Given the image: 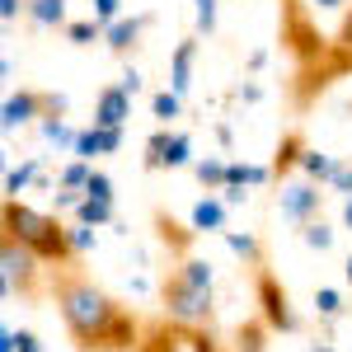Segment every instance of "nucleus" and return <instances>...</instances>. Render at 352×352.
<instances>
[{"mask_svg": "<svg viewBox=\"0 0 352 352\" xmlns=\"http://www.w3.org/2000/svg\"><path fill=\"white\" fill-rule=\"evenodd\" d=\"M47 296L80 352H141L146 329L118 296H109L80 263L47 268Z\"/></svg>", "mask_w": 352, "mask_h": 352, "instance_id": "f257e3e1", "label": "nucleus"}, {"mask_svg": "<svg viewBox=\"0 0 352 352\" xmlns=\"http://www.w3.org/2000/svg\"><path fill=\"white\" fill-rule=\"evenodd\" d=\"M164 320L179 329H212L217 324V296H212V263L207 258H184L164 272L160 282Z\"/></svg>", "mask_w": 352, "mask_h": 352, "instance_id": "f03ea898", "label": "nucleus"}, {"mask_svg": "<svg viewBox=\"0 0 352 352\" xmlns=\"http://www.w3.org/2000/svg\"><path fill=\"white\" fill-rule=\"evenodd\" d=\"M0 221H5V235L19 240L33 258H43V263H52V268L80 263V254H76V244H71V226H61V217H52V212H38V207L19 202V197H5Z\"/></svg>", "mask_w": 352, "mask_h": 352, "instance_id": "7ed1b4c3", "label": "nucleus"}, {"mask_svg": "<svg viewBox=\"0 0 352 352\" xmlns=\"http://www.w3.org/2000/svg\"><path fill=\"white\" fill-rule=\"evenodd\" d=\"M277 5H282V10H277V38H282V47L296 61V76L320 71L329 61V52H333V38L320 33L315 5H310V0H277Z\"/></svg>", "mask_w": 352, "mask_h": 352, "instance_id": "20e7f679", "label": "nucleus"}, {"mask_svg": "<svg viewBox=\"0 0 352 352\" xmlns=\"http://www.w3.org/2000/svg\"><path fill=\"white\" fill-rule=\"evenodd\" d=\"M43 258H33L19 240L0 235V292L5 296H19V300H38L43 287H47V272L38 268Z\"/></svg>", "mask_w": 352, "mask_h": 352, "instance_id": "39448f33", "label": "nucleus"}, {"mask_svg": "<svg viewBox=\"0 0 352 352\" xmlns=\"http://www.w3.org/2000/svg\"><path fill=\"white\" fill-rule=\"evenodd\" d=\"M254 305H258V320L272 329V333H296L300 329V315L292 310V292L282 287V277L263 263L254 268Z\"/></svg>", "mask_w": 352, "mask_h": 352, "instance_id": "423d86ee", "label": "nucleus"}, {"mask_svg": "<svg viewBox=\"0 0 352 352\" xmlns=\"http://www.w3.org/2000/svg\"><path fill=\"white\" fill-rule=\"evenodd\" d=\"M43 122V118H66V99L52 94V89H19V94H10L5 99V109H0V127L5 132H19L28 122Z\"/></svg>", "mask_w": 352, "mask_h": 352, "instance_id": "0eeeda50", "label": "nucleus"}, {"mask_svg": "<svg viewBox=\"0 0 352 352\" xmlns=\"http://www.w3.org/2000/svg\"><path fill=\"white\" fill-rule=\"evenodd\" d=\"M277 207H282V217H287V221L310 226V221H320L324 192H320V184H310V179H300V184H282V192H277Z\"/></svg>", "mask_w": 352, "mask_h": 352, "instance_id": "6e6552de", "label": "nucleus"}, {"mask_svg": "<svg viewBox=\"0 0 352 352\" xmlns=\"http://www.w3.org/2000/svg\"><path fill=\"white\" fill-rule=\"evenodd\" d=\"M132 118V94L122 85H104L99 99H94V127H109V132H122V122Z\"/></svg>", "mask_w": 352, "mask_h": 352, "instance_id": "1a4fd4ad", "label": "nucleus"}, {"mask_svg": "<svg viewBox=\"0 0 352 352\" xmlns=\"http://www.w3.org/2000/svg\"><path fill=\"white\" fill-rule=\"evenodd\" d=\"M122 146V132H109V127H80V136H76V160L94 164V155H113Z\"/></svg>", "mask_w": 352, "mask_h": 352, "instance_id": "9d476101", "label": "nucleus"}, {"mask_svg": "<svg viewBox=\"0 0 352 352\" xmlns=\"http://www.w3.org/2000/svg\"><path fill=\"white\" fill-rule=\"evenodd\" d=\"M192 56H197V38H184L179 47H174V56H169V89L184 99L192 89Z\"/></svg>", "mask_w": 352, "mask_h": 352, "instance_id": "9b49d317", "label": "nucleus"}, {"mask_svg": "<svg viewBox=\"0 0 352 352\" xmlns=\"http://www.w3.org/2000/svg\"><path fill=\"white\" fill-rule=\"evenodd\" d=\"M146 24H151L146 14H136V19H127V14H122L118 24H109V33H104V43H109V52L127 56V52L136 47V43H141V33H146Z\"/></svg>", "mask_w": 352, "mask_h": 352, "instance_id": "f8f14e48", "label": "nucleus"}, {"mask_svg": "<svg viewBox=\"0 0 352 352\" xmlns=\"http://www.w3.org/2000/svg\"><path fill=\"white\" fill-rule=\"evenodd\" d=\"M305 151H310V146H305V136H300V132H287L282 141H277V155H272V179H287V174L305 160Z\"/></svg>", "mask_w": 352, "mask_h": 352, "instance_id": "ddd939ff", "label": "nucleus"}, {"mask_svg": "<svg viewBox=\"0 0 352 352\" xmlns=\"http://www.w3.org/2000/svg\"><path fill=\"white\" fill-rule=\"evenodd\" d=\"M188 226L197 230V235H212V230L226 235V202H221V197H202V202H192Z\"/></svg>", "mask_w": 352, "mask_h": 352, "instance_id": "4468645a", "label": "nucleus"}, {"mask_svg": "<svg viewBox=\"0 0 352 352\" xmlns=\"http://www.w3.org/2000/svg\"><path fill=\"white\" fill-rule=\"evenodd\" d=\"M155 230H160V240L164 244H174V254H179V263H184V258H192L188 249H192V240H197V230H184V226H179V221L174 217H164V212H155Z\"/></svg>", "mask_w": 352, "mask_h": 352, "instance_id": "2eb2a0df", "label": "nucleus"}, {"mask_svg": "<svg viewBox=\"0 0 352 352\" xmlns=\"http://www.w3.org/2000/svg\"><path fill=\"white\" fill-rule=\"evenodd\" d=\"M268 333L272 329L254 315V320H244L240 329H235V343H230V352H268Z\"/></svg>", "mask_w": 352, "mask_h": 352, "instance_id": "dca6fc26", "label": "nucleus"}, {"mask_svg": "<svg viewBox=\"0 0 352 352\" xmlns=\"http://www.w3.org/2000/svg\"><path fill=\"white\" fill-rule=\"evenodd\" d=\"M300 174L310 179V184H333V174H338V155H324V151H305V160H300Z\"/></svg>", "mask_w": 352, "mask_h": 352, "instance_id": "f3484780", "label": "nucleus"}, {"mask_svg": "<svg viewBox=\"0 0 352 352\" xmlns=\"http://www.w3.org/2000/svg\"><path fill=\"white\" fill-rule=\"evenodd\" d=\"M192 174H197L202 188H226V184H230V160H221V155H202V160H192Z\"/></svg>", "mask_w": 352, "mask_h": 352, "instance_id": "a211bd4d", "label": "nucleus"}, {"mask_svg": "<svg viewBox=\"0 0 352 352\" xmlns=\"http://www.w3.org/2000/svg\"><path fill=\"white\" fill-rule=\"evenodd\" d=\"M28 19L43 28H66V0H28Z\"/></svg>", "mask_w": 352, "mask_h": 352, "instance_id": "6ab92c4d", "label": "nucleus"}, {"mask_svg": "<svg viewBox=\"0 0 352 352\" xmlns=\"http://www.w3.org/2000/svg\"><path fill=\"white\" fill-rule=\"evenodd\" d=\"M226 244H230V254H240L249 268H263V244L254 240L249 230H226Z\"/></svg>", "mask_w": 352, "mask_h": 352, "instance_id": "aec40b11", "label": "nucleus"}, {"mask_svg": "<svg viewBox=\"0 0 352 352\" xmlns=\"http://www.w3.org/2000/svg\"><path fill=\"white\" fill-rule=\"evenodd\" d=\"M113 217H118V212H113V202H94V197H85L80 207H76V226H89V230L109 226Z\"/></svg>", "mask_w": 352, "mask_h": 352, "instance_id": "412c9836", "label": "nucleus"}, {"mask_svg": "<svg viewBox=\"0 0 352 352\" xmlns=\"http://www.w3.org/2000/svg\"><path fill=\"white\" fill-rule=\"evenodd\" d=\"M272 179V164H240L230 160V184L226 188H249V184H268Z\"/></svg>", "mask_w": 352, "mask_h": 352, "instance_id": "4be33fe9", "label": "nucleus"}, {"mask_svg": "<svg viewBox=\"0 0 352 352\" xmlns=\"http://www.w3.org/2000/svg\"><path fill=\"white\" fill-rule=\"evenodd\" d=\"M61 33H66L76 47H89V43H104V33H109V28L99 24V19H71V24L61 28Z\"/></svg>", "mask_w": 352, "mask_h": 352, "instance_id": "5701e85b", "label": "nucleus"}, {"mask_svg": "<svg viewBox=\"0 0 352 352\" xmlns=\"http://www.w3.org/2000/svg\"><path fill=\"white\" fill-rule=\"evenodd\" d=\"M151 113H155V122H160V127H169V122L184 113V99H179L174 89H155V94H151Z\"/></svg>", "mask_w": 352, "mask_h": 352, "instance_id": "b1692460", "label": "nucleus"}, {"mask_svg": "<svg viewBox=\"0 0 352 352\" xmlns=\"http://www.w3.org/2000/svg\"><path fill=\"white\" fill-rule=\"evenodd\" d=\"M169 141H174V132H169V127H155V132H151V141H146V169H164Z\"/></svg>", "mask_w": 352, "mask_h": 352, "instance_id": "393cba45", "label": "nucleus"}, {"mask_svg": "<svg viewBox=\"0 0 352 352\" xmlns=\"http://www.w3.org/2000/svg\"><path fill=\"white\" fill-rule=\"evenodd\" d=\"M89 174H94V164H85V160H76V164H66L61 174H56V188H71V192H85L89 188Z\"/></svg>", "mask_w": 352, "mask_h": 352, "instance_id": "a878e982", "label": "nucleus"}, {"mask_svg": "<svg viewBox=\"0 0 352 352\" xmlns=\"http://www.w3.org/2000/svg\"><path fill=\"white\" fill-rule=\"evenodd\" d=\"M38 132L47 136V141H52V146H71V151H76V127H66V118H43V122H38Z\"/></svg>", "mask_w": 352, "mask_h": 352, "instance_id": "bb28decb", "label": "nucleus"}, {"mask_svg": "<svg viewBox=\"0 0 352 352\" xmlns=\"http://www.w3.org/2000/svg\"><path fill=\"white\" fill-rule=\"evenodd\" d=\"M38 169H43L38 160H24L19 169H10V174H5V192H10V197H19V192H24L28 184L38 179Z\"/></svg>", "mask_w": 352, "mask_h": 352, "instance_id": "cd10ccee", "label": "nucleus"}, {"mask_svg": "<svg viewBox=\"0 0 352 352\" xmlns=\"http://www.w3.org/2000/svg\"><path fill=\"white\" fill-rule=\"evenodd\" d=\"M315 315H320V320H338V315H343V296H338L333 287H320V292H315Z\"/></svg>", "mask_w": 352, "mask_h": 352, "instance_id": "c85d7f7f", "label": "nucleus"}, {"mask_svg": "<svg viewBox=\"0 0 352 352\" xmlns=\"http://www.w3.org/2000/svg\"><path fill=\"white\" fill-rule=\"evenodd\" d=\"M300 240L310 244V249H320V254H324V249H333V230H329L324 221H310V226H300Z\"/></svg>", "mask_w": 352, "mask_h": 352, "instance_id": "c756f323", "label": "nucleus"}, {"mask_svg": "<svg viewBox=\"0 0 352 352\" xmlns=\"http://www.w3.org/2000/svg\"><path fill=\"white\" fill-rule=\"evenodd\" d=\"M188 151H192L188 132H174V141H169V155H164V169H184V164H188Z\"/></svg>", "mask_w": 352, "mask_h": 352, "instance_id": "7c9ffc66", "label": "nucleus"}, {"mask_svg": "<svg viewBox=\"0 0 352 352\" xmlns=\"http://www.w3.org/2000/svg\"><path fill=\"white\" fill-rule=\"evenodd\" d=\"M85 197H94V202H113V179L104 174V169H94V174H89V188H85Z\"/></svg>", "mask_w": 352, "mask_h": 352, "instance_id": "2f4dec72", "label": "nucleus"}, {"mask_svg": "<svg viewBox=\"0 0 352 352\" xmlns=\"http://www.w3.org/2000/svg\"><path fill=\"white\" fill-rule=\"evenodd\" d=\"M197 5V33H217V0H192Z\"/></svg>", "mask_w": 352, "mask_h": 352, "instance_id": "473e14b6", "label": "nucleus"}, {"mask_svg": "<svg viewBox=\"0 0 352 352\" xmlns=\"http://www.w3.org/2000/svg\"><path fill=\"white\" fill-rule=\"evenodd\" d=\"M94 19L109 28V24H118L122 19V0H94Z\"/></svg>", "mask_w": 352, "mask_h": 352, "instance_id": "72a5a7b5", "label": "nucleus"}, {"mask_svg": "<svg viewBox=\"0 0 352 352\" xmlns=\"http://www.w3.org/2000/svg\"><path fill=\"white\" fill-rule=\"evenodd\" d=\"M333 192H343V197H352V160H338V174H333V184H329Z\"/></svg>", "mask_w": 352, "mask_h": 352, "instance_id": "f704fd0d", "label": "nucleus"}, {"mask_svg": "<svg viewBox=\"0 0 352 352\" xmlns=\"http://www.w3.org/2000/svg\"><path fill=\"white\" fill-rule=\"evenodd\" d=\"M14 352H43L38 333H33V329H14Z\"/></svg>", "mask_w": 352, "mask_h": 352, "instance_id": "c9c22d12", "label": "nucleus"}, {"mask_svg": "<svg viewBox=\"0 0 352 352\" xmlns=\"http://www.w3.org/2000/svg\"><path fill=\"white\" fill-rule=\"evenodd\" d=\"M19 14H28V0H0V19L5 24H14Z\"/></svg>", "mask_w": 352, "mask_h": 352, "instance_id": "e433bc0d", "label": "nucleus"}, {"mask_svg": "<svg viewBox=\"0 0 352 352\" xmlns=\"http://www.w3.org/2000/svg\"><path fill=\"white\" fill-rule=\"evenodd\" d=\"M71 244H76V254L94 249V230H89V226H71Z\"/></svg>", "mask_w": 352, "mask_h": 352, "instance_id": "4c0bfd02", "label": "nucleus"}, {"mask_svg": "<svg viewBox=\"0 0 352 352\" xmlns=\"http://www.w3.org/2000/svg\"><path fill=\"white\" fill-rule=\"evenodd\" d=\"M118 85H122V89H127V94L136 99V94H141V71H136V66H127V71H122V80H118Z\"/></svg>", "mask_w": 352, "mask_h": 352, "instance_id": "58836bf2", "label": "nucleus"}, {"mask_svg": "<svg viewBox=\"0 0 352 352\" xmlns=\"http://www.w3.org/2000/svg\"><path fill=\"white\" fill-rule=\"evenodd\" d=\"M244 197H249L244 188H221V202H226V207H240Z\"/></svg>", "mask_w": 352, "mask_h": 352, "instance_id": "ea45409f", "label": "nucleus"}, {"mask_svg": "<svg viewBox=\"0 0 352 352\" xmlns=\"http://www.w3.org/2000/svg\"><path fill=\"white\" fill-rule=\"evenodd\" d=\"M310 5H315V10H343V14H348V10H352L348 0H310Z\"/></svg>", "mask_w": 352, "mask_h": 352, "instance_id": "a19ab883", "label": "nucleus"}, {"mask_svg": "<svg viewBox=\"0 0 352 352\" xmlns=\"http://www.w3.org/2000/svg\"><path fill=\"white\" fill-rule=\"evenodd\" d=\"M0 352H14V329H5V333H0Z\"/></svg>", "mask_w": 352, "mask_h": 352, "instance_id": "79ce46f5", "label": "nucleus"}, {"mask_svg": "<svg viewBox=\"0 0 352 352\" xmlns=\"http://www.w3.org/2000/svg\"><path fill=\"white\" fill-rule=\"evenodd\" d=\"M343 230H352V197H343Z\"/></svg>", "mask_w": 352, "mask_h": 352, "instance_id": "37998d69", "label": "nucleus"}, {"mask_svg": "<svg viewBox=\"0 0 352 352\" xmlns=\"http://www.w3.org/2000/svg\"><path fill=\"white\" fill-rule=\"evenodd\" d=\"M343 277H348V287H352V254H348V263H343Z\"/></svg>", "mask_w": 352, "mask_h": 352, "instance_id": "c03bdc74", "label": "nucleus"}, {"mask_svg": "<svg viewBox=\"0 0 352 352\" xmlns=\"http://www.w3.org/2000/svg\"><path fill=\"white\" fill-rule=\"evenodd\" d=\"M221 352H230V348H221Z\"/></svg>", "mask_w": 352, "mask_h": 352, "instance_id": "a18cd8bd", "label": "nucleus"}]
</instances>
